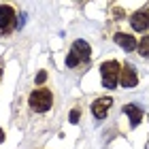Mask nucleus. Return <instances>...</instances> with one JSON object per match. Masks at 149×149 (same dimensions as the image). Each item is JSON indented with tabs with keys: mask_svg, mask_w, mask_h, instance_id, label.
<instances>
[{
	"mask_svg": "<svg viewBox=\"0 0 149 149\" xmlns=\"http://www.w3.org/2000/svg\"><path fill=\"white\" fill-rule=\"evenodd\" d=\"M30 107H32V111H36V113H45V111H49L51 109V102H53V98H51V92L49 90H45V87H38V90H34L30 94Z\"/></svg>",
	"mask_w": 149,
	"mask_h": 149,
	"instance_id": "nucleus-1",
	"label": "nucleus"
},
{
	"mask_svg": "<svg viewBox=\"0 0 149 149\" xmlns=\"http://www.w3.org/2000/svg\"><path fill=\"white\" fill-rule=\"evenodd\" d=\"M119 70H121V66L115 62V60H109V62L100 64V74H102L104 87H109V90L117 87V83H119Z\"/></svg>",
	"mask_w": 149,
	"mask_h": 149,
	"instance_id": "nucleus-2",
	"label": "nucleus"
},
{
	"mask_svg": "<svg viewBox=\"0 0 149 149\" xmlns=\"http://www.w3.org/2000/svg\"><path fill=\"white\" fill-rule=\"evenodd\" d=\"M15 26V11L9 4H0V30L9 32Z\"/></svg>",
	"mask_w": 149,
	"mask_h": 149,
	"instance_id": "nucleus-3",
	"label": "nucleus"
},
{
	"mask_svg": "<svg viewBox=\"0 0 149 149\" xmlns=\"http://www.w3.org/2000/svg\"><path fill=\"white\" fill-rule=\"evenodd\" d=\"M119 81H121V87H134L139 83V77H136V72H134V68L130 64H124L121 66V70H119Z\"/></svg>",
	"mask_w": 149,
	"mask_h": 149,
	"instance_id": "nucleus-4",
	"label": "nucleus"
},
{
	"mask_svg": "<svg viewBox=\"0 0 149 149\" xmlns=\"http://www.w3.org/2000/svg\"><path fill=\"white\" fill-rule=\"evenodd\" d=\"M111 104H113V98H98L96 102L92 104V113H94V117L96 119H104L107 117V113H109V109H111Z\"/></svg>",
	"mask_w": 149,
	"mask_h": 149,
	"instance_id": "nucleus-5",
	"label": "nucleus"
},
{
	"mask_svg": "<svg viewBox=\"0 0 149 149\" xmlns=\"http://www.w3.org/2000/svg\"><path fill=\"white\" fill-rule=\"evenodd\" d=\"M130 26L134 30H139V32L149 30V11H136L130 17Z\"/></svg>",
	"mask_w": 149,
	"mask_h": 149,
	"instance_id": "nucleus-6",
	"label": "nucleus"
},
{
	"mask_svg": "<svg viewBox=\"0 0 149 149\" xmlns=\"http://www.w3.org/2000/svg\"><path fill=\"white\" fill-rule=\"evenodd\" d=\"M115 43H117L119 47H124L126 51H134L139 47L136 38L130 36V34H124V32H117V34H115Z\"/></svg>",
	"mask_w": 149,
	"mask_h": 149,
	"instance_id": "nucleus-7",
	"label": "nucleus"
},
{
	"mask_svg": "<svg viewBox=\"0 0 149 149\" xmlns=\"http://www.w3.org/2000/svg\"><path fill=\"white\" fill-rule=\"evenodd\" d=\"M72 51L79 56V60H90L92 56V47L85 43V40H74L72 43Z\"/></svg>",
	"mask_w": 149,
	"mask_h": 149,
	"instance_id": "nucleus-8",
	"label": "nucleus"
},
{
	"mask_svg": "<svg viewBox=\"0 0 149 149\" xmlns=\"http://www.w3.org/2000/svg\"><path fill=\"white\" fill-rule=\"evenodd\" d=\"M124 111H126L128 117H130V126H132V128H136V126L141 124V119H143V111H141L139 107H134V104H128Z\"/></svg>",
	"mask_w": 149,
	"mask_h": 149,
	"instance_id": "nucleus-9",
	"label": "nucleus"
},
{
	"mask_svg": "<svg viewBox=\"0 0 149 149\" xmlns=\"http://www.w3.org/2000/svg\"><path fill=\"white\" fill-rule=\"evenodd\" d=\"M139 53L143 58H149V36H143L139 43Z\"/></svg>",
	"mask_w": 149,
	"mask_h": 149,
	"instance_id": "nucleus-10",
	"label": "nucleus"
},
{
	"mask_svg": "<svg viewBox=\"0 0 149 149\" xmlns=\"http://www.w3.org/2000/svg\"><path fill=\"white\" fill-rule=\"evenodd\" d=\"M79 62H81V60H79V56H77V53H74V51L70 49V53L66 56V66H68V68H72V66H77Z\"/></svg>",
	"mask_w": 149,
	"mask_h": 149,
	"instance_id": "nucleus-11",
	"label": "nucleus"
},
{
	"mask_svg": "<svg viewBox=\"0 0 149 149\" xmlns=\"http://www.w3.org/2000/svg\"><path fill=\"white\" fill-rule=\"evenodd\" d=\"M68 119H70V124H77V119H79V111H77V109H74V111H70Z\"/></svg>",
	"mask_w": 149,
	"mask_h": 149,
	"instance_id": "nucleus-12",
	"label": "nucleus"
},
{
	"mask_svg": "<svg viewBox=\"0 0 149 149\" xmlns=\"http://www.w3.org/2000/svg\"><path fill=\"white\" fill-rule=\"evenodd\" d=\"M45 79H47V72H45V70H40V72L36 74V83H43Z\"/></svg>",
	"mask_w": 149,
	"mask_h": 149,
	"instance_id": "nucleus-13",
	"label": "nucleus"
},
{
	"mask_svg": "<svg viewBox=\"0 0 149 149\" xmlns=\"http://www.w3.org/2000/svg\"><path fill=\"white\" fill-rule=\"evenodd\" d=\"M4 141V132H2V128H0V143Z\"/></svg>",
	"mask_w": 149,
	"mask_h": 149,
	"instance_id": "nucleus-14",
	"label": "nucleus"
}]
</instances>
